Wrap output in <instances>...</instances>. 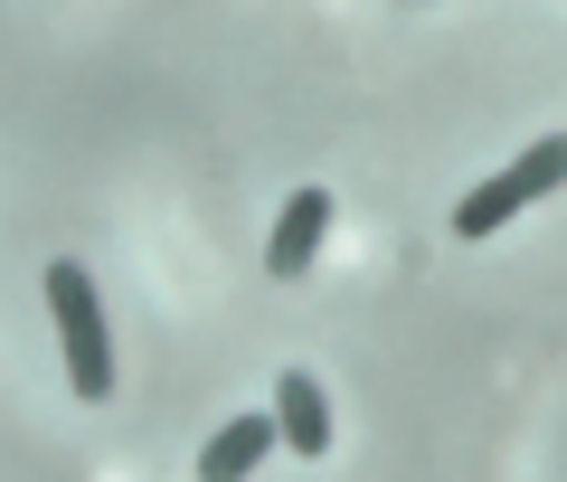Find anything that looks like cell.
Wrapping results in <instances>:
<instances>
[{"label":"cell","mask_w":567,"mask_h":482,"mask_svg":"<svg viewBox=\"0 0 567 482\" xmlns=\"http://www.w3.org/2000/svg\"><path fill=\"white\" fill-rule=\"evenodd\" d=\"M275 444H284L275 407H256V417H227L218 435L199 444V482H246V473H256L265 454H275Z\"/></svg>","instance_id":"cell-4"},{"label":"cell","mask_w":567,"mask_h":482,"mask_svg":"<svg viewBox=\"0 0 567 482\" xmlns=\"http://www.w3.org/2000/svg\"><path fill=\"white\" fill-rule=\"evenodd\" d=\"M322 237H331V189L312 181V189H293V199H284L275 237H265V275H275V284L312 275V256H322Z\"/></svg>","instance_id":"cell-3"},{"label":"cell","mask_w":567,"mask_h":482,"mask_svg":"<svg viewBox=\"0 0 567 482\" xmlns=\"http://www.w3.org/2000/svg\"><path fill=\"white\" fill-rule=\"evenodd\" d=\"M48 312H58V341H66V388L85 407L114 398V331H104V302L85 284V265H48Z\"/></svg>","instance_id":"cell-2"},{"label":"cell","mask_w":567,"mask_h":482,"mask_svg":"<svg viewBox=\"0 0 567 482\" xmlns=\"http://www.w3.org/2000/svg\"><path fill=\"white\" fill-rule=\"evenodd\" d=\"M275 425H284V454H331V398H322V379L312 369H284L275 379Z\"/></svg>","instance_id":"cell-5"},{"label":"cell","mask_w":567,"mask_h":482,"mask_svg":"<svg viewBox=\"0 0 567 482\" xmlns=\"http://www.w3.org/2000/svg\"><path fill=\"white\" fill-rule=\"evenodd\" d=\"M548 189H567V133H548V142H529V152L511 161V171H492L483 189H464V199H454V237H464V246H483V237H502V227L520 218V208H539Z\"/></svg>","instance_id":"cell-1"}]
</instances>
